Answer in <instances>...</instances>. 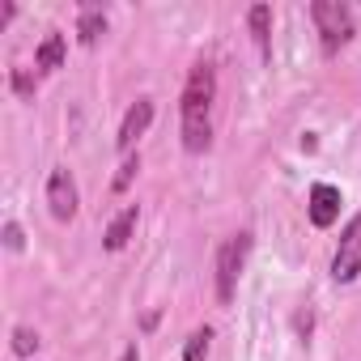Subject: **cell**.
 <instances>
[{"label":"cell","instance_id":"cell-14","mask_svg":"<svg viewBox=\"0 0 361 361\" xmlns=\"http://www.w3.org/2000/svg\"><path fill=\"white\" fill-rule=\"evenodd\" d=\"M136 174H140V157L132 153V157H128V161L119 166V174H115V192H128V188H132V178H136Z\"/></svg>","mask_w":361,"mask_h":361},{"label":"cell","instance_id":"cell-10","mask_svg":"<svg viewBox=\"0 0 361 361\" xmlns=\"http://www.w3.org/2000/svg\"><path fill=\"white\" fill-rule=\"evenodd\" d=\"M64 51H68L64 35H47V39L39 43V51H35V68H43V73H56V68L64 64Z\"/></svg>","mask_w":361,"mask_h":361},{"label":"cell","instance_id":"cell-4","mask_svg":"<svg viewBox=\"0 0 361 361\" xmlns=\"http://www.w3.org/2000/svg\"><path fill=\"white\" fill-rule=\"evenodd\" d=\"M331 276L340 281V285H348V281H357L361 276V213L344 226V234H340V247H336V259H331Z\"/></svg>","mask_w":361,"mask_h":361},{"label":"cell","instance_id":"cell-11","mask_svg":"<svg viewBox=\"0 0 361 361\" xmlns=\"http://www.w3.org/2000/svg\"><path fill=\"white\" fill-rule=\"evenodd\" d=\"M102 35H106V13H102V9H81V18H77V39H81L85 47H94Z\"/></svg>","mask_w":361,"mask_h":361},{"label":"cell","instance_id":"cell-17","mask_svg":"<svg viewBox=\"0 0 361 361\" xmlns=\"http://www.w3.org/2000/svg\"><path fill=\"white\" fill-rule=\"evenodd\" d=\"M298 331H302V340L310 336V310H306V314H298Z\"/></svg>","mask_w":361,"mask_h":361},{"label":"cell","instance_id":"cell-2","mask_svg":"<svg viewBox=\"0 0 361 361\" xmlns=\"http://www.w3.org/2000/svg\"><path fill=\"white\" fill-rule=\"evenodd\" d=\"M310 18H314V26L323 35V51H336V47H344L353 39V13H348L344 0H314Z\"/></svg>","mask_w":361,"mask_h":361},{"label":"cell","instance_id":"cell-5","mask_svg":"<svg viewBox=\"0 0 361 361\" xmlns=\"http://www.w3.org/2000/svg\"><path fill=\"white\" fill-rule=\"evenodd\" d=\"M47 204H51V217L56 221H73L77 217V204H81L77 200V183H73V174L60 170V166L47 174Z\"/></svg>","mask_w":361,"mask_h":361},{"label":"cell","instance_id":"cell-6","mask_svg":"<svg viewBox=\"0 0 361 361\" xmlns=\"http://www.w3.org/2000/svg\"><path fill=\"white\" fill-rule=\"evenodd\" d=\"M340 188H331V183H314L310 188V204H306V213H310V226H319V230H327V226H336V217H340Z\"/></svg>","mask_w":361,"mask_h":361},{"label":"cell","instance_id":"cell-3","mask_svg":"<svg viewBox=\"0 0 361 361\" xmlns=\"http://www.w3.org/2000/svg\"><path fill=\"white\" fill-rule=\"evenodd\" d=\"M247 247H251V238H247V234H238V238L221 243V251H217V298H221L226 306L234 302V289H238V272H243Z\"/></svg>","mask_w":361,"mask_h":361},{"label":"cell","instance_id":"cell-13","mask_svg":"<svg viewBox=\"0 0 361 361\" xmlns=\"http://www.w3.org/2000/svg\"><path fill=\"white\" fill-rule=\"evenodd\" d=\"M13 353H18V357H35V353H39V331L13 327Z\"/></svg>","mask_w":361,"mask_h":361},{"label":"cell","instance_id":"cell-1","mask_svg":"<svg viewBox=\"0 0 361 361\" xmlns=\"http://www.w3.org/2000/svg\"><path fill=\"white\" fill-rule=\"evenodd\" d=\"M213 98H217V77L209 64H196L188 73V85H183V102H178V115H183V149L188 153H204L209 140H213Z\"/></svg>","mask_w":361,"mask_h":361},{"label":"cell","instance_id":"cell-16","mask_svg":"<svg viewBox=\"0 0 361 361\" xmlns=\"http://www.w3.org/2000/svg\"><path fill=\"white\" fill-rule=\"evenodd\" d=\"M5 247H9V251H22V247H26V234H22L18 221H5Z\"/></svg>","mask_w":361,"mask_h":361},{"label":"cell","instance_id":"cell-12","mask_svg":"<svg viewBox=\"0 0 361 361\" xmlns=\"http://www.w3.org/2000/svg\"><path fill=\"white\" fill-rule=\"evenodd\" d=\"M209 340H213V327H196L183 344V361H204L209 357Z\"/></svg>","mask_w":361,"mask_h":361},{"label":"cell","instance_id":"cell-18","mask_svg":"<svg viewBox=\"0 0 361 361\" xmlns=\"http://www.w3.org/2000/svg\"><path fill=\"white\" fill-rule=\"evenodd\" d=\"M119 361H140V348H136V344H128V348H123V357H119Z\"/></svg>","mask_w":361,"mask_h":361},{"label":"cell","instance_id":"cell-7","mask_svg":"<svg viewBox=\"0 0 361 361\" xmlns=\"http://www.w3.org/2000/svg\"><path fill=\"white\" fill-rule=\"evenodd\" d=\"M149 123H153V98H136L132 106H128V115H123V123H119V149H132L145 132H149Z\"/></svg>","mask_w":361,"mask_h":361},{"label":"cell","instance_id":"cell-9","mask_svg":"<svg viewBox=\"0 0 361 361\" xmlns=\"http://www.w3.org/2000/svg\"><path fill=\"white\" fill-rule=\"evenodd\" d=\"M247 22H251V35H255L259 51H264V60H268V56H272V9H268V5H251Z\"/></svg>","mask_w":361,"mask_h":361},{"label":"cell","instance_id":"cell-8","mask_svg":"<svg viewBox=\"0 0 361 361\" xmlns=\"http://www.w3.org/2000/svg\"><path fill=\"white\" fill-rule=\"evenodd\" d=\"M132 230H136V204H132V209H123V213L106 226L102 247H106V251H123V247H128V238H132Z\"/></svg>","mask_w":361,"mask_h":361},{"label":"cell","instance_id":"cell-15","mask_svg":"<svg viewBox=\"0 0 361 361\" xmlns=\"http://www.w3.org/2000/svg\"><path fill=\"white\" fill-rule=\"evenodd\" d=\"M9 85H13L18 98H35V81L26 77V68H13V73H9Z\"/></svg>","mask_w":361,"mask_h":361}]
</instances>
